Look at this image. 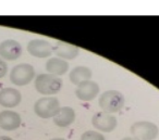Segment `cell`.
<instances>
[{"label":"cell","instance_id":"cell-1","mask_svg":"<svg viewBox=\"0 0 159 140\" xmlns=\"http://www.w3.org/2000/svg\"><path fill=\"white\" fill-rule=\"evenodd\" d=\"M63 81L56 75L44 73L39 74L35 79V89L44 96H52L61 90Z\"/></svg>","mask_w":159,"mask_h":140},{"label":"cell","instance_id":"cell-2","mask_svg":"<svg viewBox=\"0 0 159 140\" xmlns=\"http://www.w3.org/2000/svg\"><path fill=\"white\" fill-rule=\"evenodd\" d=\"M124 102H125V99L123 94L118 90L113 89L106 90L105 92H102L98 100L102 112L110 114L119 112L124 107Z\"/></svg>","mask_w":159,"mask_h":140},{"label":"cell","instance_id":"cell-3","mask_svg":"<svg viewBox=\"0 0 159 140\" xmlns=\"http://www.w3.org/2000/svg\"><path fill=\"white\" fill-rule=\"evenodd\" d=\"M60 110V102L55 97H45L40 98L34 104V112L40 118H51Z\"/></svg>","mask_w":159,"mask_h":140},{"label":"cell","instance_id":"cell-4","mask_svg":"<svg viewBox=\"0 0 159 140\" xmlns=\"http://www.w3.org/2000/svg\"><path fill=\"white\" fill-rule=\"evenodd\" d=\"M35 77V68L29 63H20L10 72V81L16 86L29 85Z\"/></svg>","mask_w":159,"mask_h":140},{"label":"cell","instance_id":"cell-5","mask_svg":"<svg viewBox=\"0 0 159 140\" xmlns=\"http://www.w3.org/2000/svg\"><path fill=\"white\" fill-rule=\"evenodd\" d=\"M133 137L139 140H154L157 138L159 128L155 123L148 120H139L132 124L130 128Z\"/></svg>","mask_w":159,"mask_h":140},{"label":"cell","instance_id":"cell-6","mask_svg":"<svg viewBox=\"0 0 159 140\" xmlns=\"http://www.w3.org/2000/svg\"><path fill=\"white\" fill-rule=\"evenodd\" d=\"M92 125L94 128L102 133H110L117 127L118 120L116 116L106 112H98L92 117Z\"/></svg>","mask_w":159,"mask_h":140},{"label":"cell","instance_id":"cell-7","mask_svg":"<svg viewBox=\"0 0 159 140\" xmlns=\"http://www.w3.org/2000/svg\"><path fill=\"white\" fill-rule=\"evenodd\" d=\"M26 49L30 55L35 58H39V59L50 57L51 53L53 52V47L51 46L50 42L45 39H39V38L32 39L27 44Z\"/></svg>","mask_w":159,"mask_h":140},{"label":"cell","instance_id":"cell-8","mask_svg":"<svg viewBox=\"0 0 159 140\" xmlns=\"http://www.w3.org/2000/svg\"><path fill=\"white\" fill-rule=\"evenodd\" d=\"M22 46L14 39H6L0 42V58L8 61H14L22 55Z\"/></svg>","mask_w":159,"mask_h":140},{"label":"cell","instance_id":"cell-9","mask_svg":"<svg viewBox=\"0 0 159 140\" xmlns=\"http://www.w3.org/2000/svg\"><path fill=\"white\" fill-rule=\"evenodd\" d=\"M99 86L97 83L93 81H89L86 83H83L77 86L75 89V96L81 101H92L98 96L99 94Z\"/></svg>","mask_w":159,"mask_h":140},{"label":"cell","instance_id":"cell-10","mask_svg":"<svg viewBox=\"0 0 159 140\" xmlns=\"http://www.w3.org/2000/svg\"><path fill=\"white\" fill-rule=\"evenodd\" d=\"M22 94L18 89L8 87L0 90V105L3 107H16L20 104Z\"/></svg>","mask_w":159,"mask_h":140},{"label":"cell","instance_id":"cell-11","mask_svg":"<svg viewBox=\"0 0 159 140\" xmlns=\"http://www.w3.org/2000/svg\"><path fill=\"white\" fill-rule=\"evenodd\" d=\"M21 125V116L19 113L11 110H5L0 112V128L11 131L19 128Z\"/></svg>","mask_w":159,"mask_h":140},{"label":"cell","instance_id":"cell-12","mask_svg":"<svg viewBox=\"0 0 159 140\" xmlns=\"http://www.w3.org/2000/svg\"><path fill=\"white\" fill-rule=\"evenodd\" d=\"M53 52L57 58L63 60H73L79 55L80 49L75 45L66 42H57L53 46Z\"/></svg>","mask_w":159,"mask_h":140},{"label":"cell","instance_id":"cell-13","mask_svg":"<svg viewBox=\"0 0 159 140\" xmlns=\"http://www.w3.org/2000/svg\"><path fill=\"white\" fill-rule=\"evenodd\" d=\"M52 120L58 127H69L75 120V111L71 107H62Z\"/></svg>","mask_w":159,"mask_h":140},{"label":"cell","instance_id":"cell-14","mask_svg":"<svg viewBox=\"0 0 159 140\" xmlns=\"http://www.w3.org/2000/svg\"><path fill=\"white\" fill-rule=\"evenodd\" d=\"M46 71L49 74L60 77L69 71V63L60 58H50L46 62Z\"/></svg>","mask_w":159,"mask_h":140},{"label":"cell","instance_id":"cell-15","mask_svg":"<svg viewBox=\"0 0 159 140\" xmlns=\"http://www.w3.org/2000/svg\"><path fill=\"white\" fill-rule=\"evenodd\" d=\"M69 78L70 81L74 85L79 86L83 83H86V81H91L92 78V71L87 66H76L74 68L69 74Z\"/></svg>","mask_w":159,"mask_h":140},{"label":"cell","instance_id":"cell-16","mask_svg":"<svg viewBox=\"0 0 159 140\" xmlns=\"http://www.w3.org/2000/svg\"><path fill=\"white\" fill-rule=\"evenodd\" d=\"M81 140H106L102 133L96 130H87L81 136Z\"/></svg>","mask_w":159,"mask_h":140},{"label":"cell","instance_id":"cell-17","mask_svg":"<svg viewBox=\"0 0 159 140\" xmlns=\"http://www.w3.org/2000/svg\"><path fill=\"white\" fill-rule=\"evenodd\" d=\"M7 73H8V64L6 63L5 60L0 58V78H3L7 75Z\"/></svg>","mask_w":159,"mask_h":140},{"label":"cell","instance_id":"cell-18","mask_svg":"<svg viewBox=\"0 0 159 140\" xmlns=\"http://www.w3.org/2000/svg\"><path fill=\"white\" fill-rule=\"evenodd\" d=\"M0 140H13V139L8 137V136H0Z\"/></svg>","mask_w":159,"mask_h":140},{"label":"cell","instance_id":"cell-19","mask_svg":"<svg viewBox=\"0 0 159 140\" xmlns=\"http://www.w3.org/2000/svg\"><path fill=\"white\" fill-rule=\"evenodd\" d=\"M122 140H139V139H136V138H134V137H125Z\"/></svg>","mask_w":159,"mask_h":140},{"label":"cell","instance_id":"cell-20","mask_svg":"<svg viewBox=\"0 0 159 140\" xmlns=\"http://www.w3.org/2000/svg\"><path fill=\"white\" fill-rule=\"evenodd\" d=\"M51 140H66L64 138H53V139H51Z\"/></svg>","mask_w":159,"mask_h":140}]
</instances>
